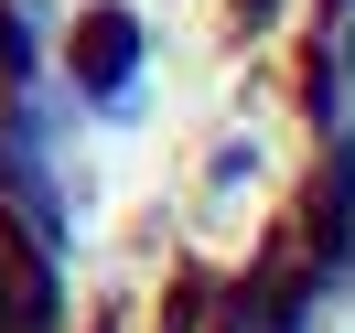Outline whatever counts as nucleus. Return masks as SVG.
Segmentation results:
<instances>
[{"label":"nucleus","mask_w":355,"mask_h":333,"mask_svg":"<svg viewBox=\"0 0 355 333\" xmlns=\"http://www.w3.org/2000/svg\"><path fill=\"white\" fill-rule=\"evenodd\" d=\"M130 75V22H87V87H119Z\"/></svg>","instance_id":"f257e3e1"}]
</instances>
